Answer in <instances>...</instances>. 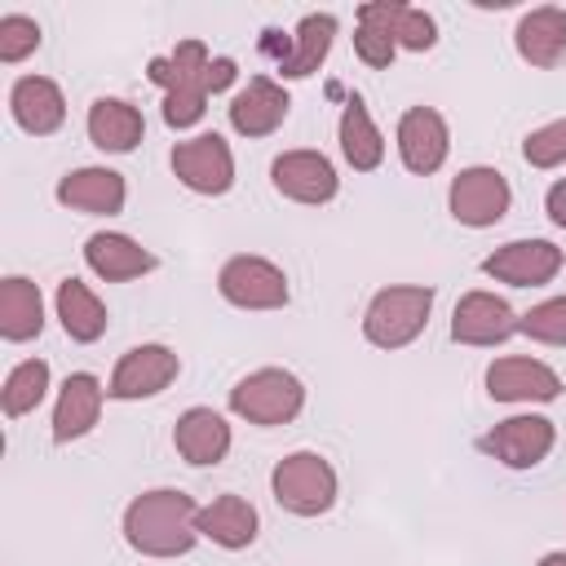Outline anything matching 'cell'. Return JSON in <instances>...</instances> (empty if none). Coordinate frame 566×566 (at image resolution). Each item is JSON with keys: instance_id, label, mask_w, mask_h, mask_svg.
<instances>
[{"instance_id": "603a6c76", "label": "cell", "mask_w": 566, "mask_h": 566, "mask_svg": "<svg viewBox=\"0 0 566 566\" xmlns=\"http://www.w3.org/2000/svg\"><path fill=\"white\" fill-rule=\"evenodd\" d=\"M84 124H88V142L97 150H111V155H128L146 137L142 111L133 102H124V97H97L88 106V119Z\"/></svg>"}, {"instance_id": "8992f818", "label": "cell", "mask_w": 566, "mask_h": 566, "mask_svg": "<svg viewBox=\"0 0 566 566\" xmlns=\"http://www.w3.org/2000/svg\"><path fill=\"white\" fill-rule=\"evenodd\" d=\"M447 203H451V217H455L460 226L486 230V226H495V221L509 212L513 190H509V181H504L500 168L473 164V168L455 172V181H451V190H447Z\"/></svg>"}, {"instance_id": "7402d4cb", "label": "cell", "mask_w": 566, "mask_h": 566, "mask_svg": "<svg viewBox=\"0 0 566 566\" xmlns=\"http://www.w3.org/2000/svg\"><path fill=\"white\" fill-rule=\"evenodd\" d=\"M513 44H517L522 62H531L539 71L562 66L566 62V9L544 4V9L522 13V22L513 31Z\"/></svg>"}, {"instance_id": "cb8c5ba5", "label": "cell", "mask_w": 566, "mask_h": 566, "mask_svg": "<svg viewBox=\"0 0 566 566\" xmlns=\"http://www.w3.org/2000/svg\"><path fill=\"white\" fill-rule=\"evenodd\" d=\"M256 531H261L256 509L243 495H234V491H226V495H217L212 504L199 509V535L212 539L217 548L239 553V548H248L256 539Z\"/></svg>"}, {"instance_id": "f546056e", "label": "cell", "mask_w": 566, "mask_h": 566, "mask_svg": "<svg viewBox=\"0 0 566 566\" xmlns=\"http://www.w3.org/2000/svg\"><path fill=\"white\" fill-rule=\"evenodd\" d=\"M44 394H49V363H44V358H22V363L4 376L0 411H4L9 420H18V416L35 411V407L44 402Z\"/></svg>"}, {"instance_id": "30bf717a", "label": "cell", "mask_w": 566, "mask_h": 566, "mask_svg": "<svg viewBox=\"0 0 566 566\" xmlns=\"http://www.w3.org/2000/svg\"><path fill=\"white\" fill-rule=\"evenodd\" d=\"M553 442H557L553 420H544V416H509L491 433L478 438V451L500 460L504 469H535L553 451Z\"/></svg>"}, {"instance_id": "836d02e7", "label": "cell", "mask_w": 566, "mask_h": 566, "mask_svg": "<svg viewBox=\"0 0 566 566\" xmlns=\"http://www.w3.org/2000/svg\"><path fill=\"white\" fill-rule=\"evenodd\" d=\"M354 53L367 62V66H376V71H385L389 62H394V53H398V44L380 31V27H367V22H358V31H354Z\"/></svg>"}, {"instance_id": "ffe728a7", "label": "cell", "mask_w": 566, "mask_h": 566, "mask_svg": "<svg viewBox=\"0 0 566 566\" xmlns=\"http://www.w3.org/2000/svg\"><path fill=\"white\" fill-rule=\"evenodd\" d=\"M172 447L186 464L203 469V464H221L230 451V424L226 416H217L212 407H190L177 416L172 424Z\"/></svg>"}, {"instance_id": "484cf974", "label": "cell", "mask_w": 566, "mask_h": 566, "mask_svg": "<svg viewBox=\"0 0 566 566\" xmlns=\"http://www.w3.org/2000/svg\"><path fill=\"white\" fill-rule=\"evenodd\" d=\"M44 332V296L31 279L22 274H9L0 283V336L22 345V340H35Z\"/></svg>"}, {"instance_id": "f1b7e54d", "label": "cell", "mask_w": 566, "mask_h": 566, "mask_svg": "<svg viewBox=\"0 0 566 566\" xmlns=\"http://www.w3.org/2000/svg\"><path fill=\"white\" fill-rule=\"evenodd\" d=\"M340 155L354 172H376L385 159V137H380L376 119L367 115L363 97H349L340 111Z\"/></svg>"}, {"instance_id": "2e32d148", "label": "cell", "mask_w": 566, "mask_h": 566, "mask_svg": "<svg viewBox=\"0 0 566 566\" xmlns=\"http://www.w3.org/2000/svg\"><path fill=\"white\" fill-rule=\"evenodd\" d=\"M57 203L71 208V212H88V217H115L124 212V199H128V186L115 168H75L57 181Z\"/></svg>"}, {"instance_id": "d6a6232c", "label": "cell", "mask_w": 566, "mask_h": 566, "mask_svg": "<svg viewBox=\"0 0 566 566\" xmlns=\"http://www.w3.org/2000/svg\"><path fill=\"white\" fill-rule=\"evenodd\" d=\"M522 159L531 168H557V164H566V119H553V124L526 133Z\"/></svg>"}, {"instance_id": "9a60e30c", "label": "cell", "mask_w": 566, "mask_h": 566, "mask_svg": "<svg viewBox=\"0 0 566 566\" xmlns=\"http://www.w3.org/2000/svg\"><path fill=\"white\" fill-rule=\"evenodd\" d=\"M486 394L495 402H553L562 398V376L539 358H495L486 367Z\"/></svg>"}, {"instance_id": "ba28073f", "label": "cell", "mask_w": 566, "mask_h": 566, "mask_svg": "<svg viewBox=\"0 0 566 566\" xmlns=\"http://www.w3.org/2000/svg\"><path fill=\"white\" fill-rule=\"evenodd\" d=\"M172 172L195 195H226L234 186V155L221 133H199L172 146Z\"/></svg>"}, {"instance_id": "8d00e7d4", "label": "cell", "mask_w": 566, "mask_h": 566, "mask_svg": "<svg viewBox=\"0 0 566 566\" xmlns=\"http://www.w3.org/2000/svg\"><path fill=\"white\" fill-rule=\"evenodd\" d=\"M539 566H566V553H544Z\"/></svg>"}, {"instance_id": "7a4b0ae2", "label": "cell", "mask_w": 566, "mask_h": 566, "mask_svg": "<svg viewBox=\"0 0 566 566\" xmlns=\"http://www.w3.org/2000/svg\"><path fill=\"white\" fill-rule=\"evenodd\" d=\"M208 49L203 40H181L168 57H150L146 75L150 84L164 88V124L168 128H190L208 111Z\"/></svg>"}, {"instance_id": "7c38bea8", "label": "cell", "mask_w": 566, "mask_h": 566, "mask_svg": "<svg viewBox=\"0 0 566 566\" xmlns=\"http://www.w3.org/2000/svg\"><path fill=\"white\" fill-rule=\"evenodd\" d=\"M517 318L522 314H513V305L504 296H495V292H464L455 301V310H451V340L478 345V349L504 345L517 332Z\"/></svg>"}, {"instance_id": "1f68e13d", "label": "cell", "mask_w": 566, "mask_h": 566, "mask_svg": "<svg viewBox=\"0 0 566 566\" xmlns=\"http://www.w3.org/2000/svg\"><path fill=\"white\" fill-rule=\"evenodd\" d=\"M40 49V22L27 13H4L0 18V62H22Z\"/></svg>"}, {"instance_id": "d590c367", "label": "cell", "mask_w": 566, "mask_h": 566, "mask_svg": "<svg viewBox=\"0 0 566 566\" xmlns=\"http://www.w3.org/2000/svg\"><path fill=\"white\" fill-rule=\"evenodd\" d=\"M544 208H548V221L566 230V177L548 186V195H544Z\"/></svg>"}, {"instance_id": "44dd1931", "label": "cell", "mask_w": 566, "mask_h": 566, "mask_svg": "<svg viewBox=\"0 0 566 566\" xmlns=\"http://www.w3.org/2000/svg\"><path fill=\"white\" fill-rule=\"evenodd\" d=\"M84 265L106 279V283H128V279H142L155 270V256L128 239V234H115V230H97L84 239Z\"/></svg>"}, {"instance_id": "5bb4252c", "label": "cell", "mask_w": 566, "mask_h": 566, "mask_svg": "<svg viewBox=\"0 0 566 566\" xmlns=\"http://www.w3.org/2000/svg\"><path fill=\"white\" fill-rule=\"evenodd\" d=\"M447 150H451V133H447V119L433 106L402 111V119H398V155H402L407 172H416V177L438 172L447 164Z\"/></svg>"}, {"instance_id": "4fadbf2b", "label": "cell", "mask_w": 566, "mask_h": 566, "mask_svg": "<svg viewBox=\"0 0 566 566\" xmlns=\"http://www.w3.org/2000/svg\"><path fill=\"white\" fill-rule=\"evenodd\" d=\"M270 181H274L279 195H287L296 203H327L340 190V177H336L332 159L318 155V150H283L270 164Z\"/></svg>"}, {"instance_id": "e575fe53", "label": "cell", "mask_w": 566, "mask_h": 566, "mask_svg": "<svg viewBox=\"0 0 566 566\" xmlns=\"http://www.w3.org/2000/svg\"><path fill=\"white\" fill-rule=\"evenodd\" d=\"M234 57H212V66H208V93H221V88H230L234 84Z\"/></svg>"}, {"instance_id": "9c48e42d", "label": "cell", "mask_w": 566, "mask_h": 566, "mask_svg": "<svg viewBox=\"0 0 566 566\" xmlns=\"http://www.w3.org/2000/svg\"><path fill=\"white\" fill-rule=\"evenodd\" d=\"M181 363L168 345H133L115 371H111V385H106V398H119V402H137V398H155L164 394L172 380H177Z\"/></svg>"}, {"instance_id": "4dcf8cb0", "label": "cell", "mask_w": 566, "mask_h": 566, "mask_svg": "<svg viewBox=\"0 0 566 566\" xmlns=\"http://www.w3.org/2000/svg\"><path fill=\"white\" fill-rule=\"evenodd\" d=\"M517 332L539 345H566V296H548L517 318Z\"/></svg>"}, {"instance_id": "277c9868", "label": "cell", "mask_w": 566, "mask_h": 566, "mask_svg": "<svg viewBox=\"0 0 566 566\" xmlns=\"http://www.w3.org/2000/svg\"><path fill=\"white\" fill-rule=\"evenodd\" d=\"M305 407V385L283 367H256L230 389V411L248 424H287Z\"/></svg>"}, {"instance_id": "3957f363", "label": "cell", "mask_w": 566, "mask_h": 566, "mask_svg": "<svg viewBox=\"0 0 566 566\" xmlns=\"http://www.w3.org/2000/svg\"><path fill=\"white\" fill-rule=\"evenodd\" d=\"M429 314H433V287H424V283L380 287V292L367 301L363 336H367L376 349H402V345H411V340L424 332Z\"/></svg>"}, {"instance_id": "5b68a950", "label": "cell", "mask_w": 566, "mask_h": 566, "mask_svg": "<svg viewBox=\"0 0 566 566\" xmlns=\"http://www.w3.org/2000/svg\"><path fill=\"white\" fill-rule=\"evenodd\" d=\"M270 491H274L279 509H287L296 517H318L336 504V469L318 451H292L274 464Z\"/></svg>"}, {"instance_id": "6da1fadb", "label": "cell", "mask_w": 566, "mask_h": 566, "mask_svg": "<svg viewBox=\"0 0 566 566\" xmlns=\"http://www.w3.org/2000/svg\"><path fill=\"white\" fill-rule=\"evenodd\" d=\"M124 539L142 557H181L199 539V504L177 486L142 491L124 509Z\"/></svg>"}, {"instance_id": "ac0fdd59", "label": "cell", "mask_w": 566, "mask_h": 566, "mask_svg": "<svg viewBox=\"0 0 566 566\" xmlns=\"http://www.w3.org/2000/svg\"><path fill=\"white\" fill-rule=\"evenodd\" d=\"M287 93L270 75H252L234 97H230V128L243 137H270L287 119Z\"/></svg>"}, {"instance_id": "8fae6325", "label": "cell", "mask_w": 566, "mask_h": 566, "mask_svg": "<svg viewBox=\"0 0 566 566\" xmlns=\"http://www.w3.org/2000/svg\"><path fill=\"white\" fill-rule=\"evenodd\" d=\"M562 270V248L548 243V239H513L504 248H495L486 261H482V274L495 279V283H509V287H539V283H553Z\"/></svg>"}, {"instance_id": "83f0119b", "label": "cell", "mask_w": 566, "mask_h": 566, "mask_svg": "<svg viewBox=\"0 0 566 566\" xmlns=\"http://www.w3.org/2000/svg\"><path fill=\"white\" fill-rule=\"evenodd\" d=\"M332 35H336V18L332 13H305L296 22V35H292V53L279 62V75L283 80H305L314 75L327 53H332Z\"/></svg>"}, {"instance_id": "e0dca14e", "label": "cell", "mask_w": 566, "mask_h": 566, "mask_svg": "<svg viewBox=\"0 0 566 566\" xmlns=\"http://www.w3.org/2000/svg\"><path fill=\"white\" fill-rule=\"evenodd\" d=\"M9 115H13V124H18L22 133L49 137V133H57L62 119H66V97H62V88H57L49 75H22V80H13V88H9Z\"/></svg>"}, {"instance_id": "d4e9b609", "label": "cell", "mask_w": 566, "mask_h": 566, "mask_svg": "<svg viewBox=\"0 0 566 566\" xmlns=\"http://www.w3.org/2000/svg\"><path fill=\"white\" fill-rule=\"evenodd\" d=\"M358 22L380 27L398 49H411V53H424V49H433V40H438V22H433L424 9H411V4L371 0V4L358 9Z\"/></svg>"}, {"instance_id": "4316f807", "label": "cell", "mask_w": 566, "mask_h": 566, "mask_svg": "<svg viewBox=\"0 0 566 566\" xmlns=\"http://www.w3.org/2000/svg\"><path fill=\"white\" fill-rule=\"evenodd\" d=\"M53 305H57L62 332H66L71 340H80V345H93V340L106 332V323H111V318H106V305H102V296H97L88 283H80L75 274L57 283V296H53Z\"/></svg>"}, {"instance_id": "d6986e66", "label": "cell", "mask_w": 566, "mask_h": 566, "mask_svg": "<svg viewBox=\"0 0 566 566\" xmlns=\"http://www.w3.org/2000/svg\"><path fill=\"white\" fill-rule=\"evenodd\" d=\"M102 398H106V389L93 371H71L53 402V442H75V438L93 433V424L102 416Z\"/></svg>"}, {"instance_id": "52a82bcc", "label": "cell", "mask_w": 566, "mask_h": 566, "mask_svg": "<svg viewBox=\"0 0 566 566\" xmlns=\"http://www.w3.org/2000/svg\"><path fill=\"white\" fill-rule=\"evenodd\" d=\"M217 292L239 310H283L287 305V274L265 256H230L217 274Z\"/></svg>"}]
</instances>
